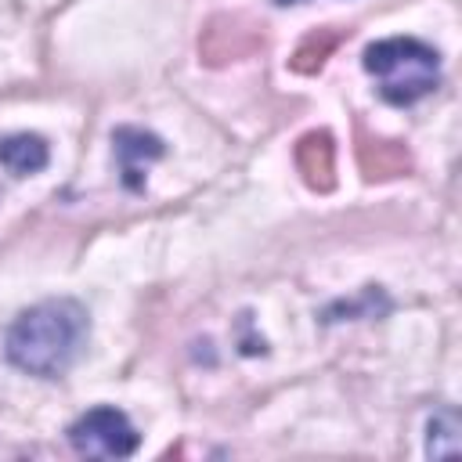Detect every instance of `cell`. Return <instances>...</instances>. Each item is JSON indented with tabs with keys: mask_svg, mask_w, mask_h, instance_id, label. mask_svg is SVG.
<instances>
[{
	"mask_svg": "<svg viewBox=\"0 0 462 462\" xmlns=\"http://www.w3.org/2000/svg\"><path fill=\"white\" fill-rule=\"evenodd\" d=\"M90 332V314L79 300L58 296L25 307L4 336V357L29 375L40 379H58L65 375Z\"/></svg>",
	"mask_w": 462,
	"mask_h": 462,
	"instance_id": "cell-1",
	"label": "cell"
},
{
	"mask_svg": "<svg viewBox=\"0 0 462 462\" xmlns=\"http://www.w3.org/2000/svg\"><path fill=\"white\" fill-rule=\"evenodd\" d=\"M361 65L379 79V94L390 105H415L440 83V54L415 36L368 43Z\"/></svg>",
	"mask_w": 462,
	"mask_h": 462,
	"instance_id": "cell-2",
	"label": "cell"
},
{
	"mask_svg": "<svg viewBox=\"0 0 462 462\" xmlns=\"http://www.w3.org/2000/svg\"><path fill=\"white\" fill-rule=\"evenodd\" d=\"M65 433H69V444L87 458H126L141 444V433L134 430V422L108 404L83 411Z\"/></svg>",
	"mask_w": 462,
	"mask_h": 462,
	"instance_id": "cell-3",
	"label": "cell"
},
{
	"mask_svg": "<svg viewBox=\"0 0 462 462\" xmlns=\"http://www.w3.org/2000/svg\"><path fill=\"white\" fill-rule=\"evenodd\" d=\"M112 152H116L123 184H126L130 191H141V188H144V162L162 159V155H166V144H162V137H155V134H148V130L119 126V130H112Z\"/></svg>",
	"mask_w": 462,
	"mask_h": 462,
	"instance_id": "cell-4",
	"label": "cell"
},
{
	"mask_svg": "<svg viewBox=\"0 0 462 462\" xmlns=\"http://www.w3.org/2000/svg\"><path fill=\"white\" fill-rule=\"evenodd\" d=\"M296 166L303 173V180L318 191H328L332 188V173H336V148H332V137L328 134H303L300 144H296Z\"/></svg>",
	"mask_w": 462,
	"mask_h": 462,
	"instance_id": "cell-5",
	"label": "cell"
},
{
	"mask_svg": "<svg viewBox=\"0 0 462 462\" xmlns=\"http://www.w3.org/2000/svg\"><path fill=\"white\" fill-rule=\"evenodd\" d=\"M51 159V148L40 134H7L0 137V166L11 170L14 177L40 173Z\"/></svg>",
	"mask_w": 462,
	"mask_h": 462,
	"instance_id": "cell-6",
	"label": "cell"
},
{
	"mask_svg": "<svg viewBox=\"0 0 462 462\" xmlns=\"http://www.w3.org/2000/svg\"><path fill=\"white\" fill-rule=\"evenodd\" d=\"M462 451V437H458V415L451 408H440L430 426H426V455L430 458H451Z\"/></svg>",
	"mask_w": 462,
	"mask_h": 462,
	"instance_id": "cell-7",
	"label": "cell"
},
{
	"mask_svg": "<svg viewBox=\"0 0 462 462\" xmlns=\"http://www.w3.org/2000/svg\"><path fill=\"white\" fill-rule=\"evenodd\" d=\"M332 47H336V32H321V43H318V36H310V40L296 51L292 69H296V72H314V69H321L325 54H328Z\"/></svg>",
	"mask_w": 462,
	"mask_h": 462,
	"instance_id": "cell-8",
	"label": "cell"
},
{
	"mask_svg": "<svg viewBox=\"0 0 462 462\" xmlns=\"http://www.w3.org/2000/svg\"><path fill=\"white\" fill-rule=\"evenodd\" d=\"M274 4H282V7H285V4H296V0H274Z\"/></svg>",
	"mask_w": 462,
	"mask_h": 462,
	"instance_id": "cell-9",
	"label": "cell"
}]
</instances>
